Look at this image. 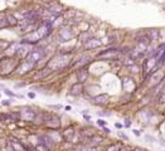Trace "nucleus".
I'll return each mask as SVG.
<instances>
[{"instance_id":"2","label":"nucleus","mask_w":165,"mask_h":151,"mask_svg":"<svg viewBox=\"0 0 165 151\" xmlns=\"http://www.w3.org/2000/svg\"><path fill=\"white\" fill-rule=\"evenodd\" d=\"M19 115H20V118H23V120H25V121H32V120H34V117H35L34 111H33L32 108H29V107H24L23 110H20Z\"/></svg>"},{"instance_id":"9","label":"nucleus","mask_w":165,"mask_h":151,"mask_svg":"<svg viewBox=\"0 0 165 151\" xmlns=\"http://www.w3.org/2000/svg\"><path fill=\"white\" fill-rule=\"evenodd\" d=\"M164 62H165V50H164L162 55L160 57V62H159V64H161V63H164Z\"/></svg>"},{"instance_id":"18","label":"nucleus","mask_w":165,"mask_h":151,"mask_svg":"<svg viewBox=\"0 0 165 151\" xmlns=\"http://www.w3.org/2000/svg\"><path fill=\"white\" fill-rule=\"evenodd\" d=\"M121 151H126V148H121Z\"/></svg>"},{"instance_id":"12","label":"nucleus","mask_w":165,"mask_h":151,"mask_svg":"<svg viewBox=\"0 0 165 151\" xmlns=\"http://www.w3.org/2000/svg\"><path fill=\"white\" fill-rule=\"evenodd\" d=\"M5 93H7L8 96H12V97H15V95H14L13 92H10V91H8V90H5Z\"/></svg>"},{"instance_id":"1","label":"nucleus","mask_w":165,"mask_h":151,"mask_svg":"<svg viewBox=\"0 0 165 151\" xmlns=\"http://www.w3.org/2000/svg\"><path fill=\"white\" fill-rule=\"evenodd\" d=\"M43 55H44L43 49L30 50V52L27 54V57H25V62H28V63H30V64H34V63H37L38 60H40V59L43 58Z\"/></svg>"},{"instance_id":"14","label":"nucleus","mask_w":165,"mask_h":151,"mask_svg":"<svg viewBox=\"0 0 165 151\" xmlns=\"http://www.w3.org/2000/svg\"><path fill=\"white\" fill-rule=\"evenodd\" d=\"M97 122H98V125H100V126H105V121H102V120H98Z\"/></svg>"},{"instance_id":"7","label":"nucleus","mask_w":165,"mask_h":151,"mask_svg":"<svg viewBox=\"0 0 165 151\" xmlns=\"http://www.w3.org/2000/svg\"><path fill=\"white\" fill-rule=\"evenodd\" d=\"M107 101H108V96L107 95H100V96H96L95 98H93V102L96 103V105H105V103H107Z\"/></svg>"},{"instance_id":"5","label":"nucleus","mask_w":165,"mask_h":151,"mask_svg":"<svg viewBox=\"0 0 165 151\" xmlns=\"http://www.w3.org/2000/svg\"><path fill=\"white\" fill-rule=\"evenodd\" d=\"M82 91H83V86H82L81 82H78V83H76V85L72 86V88H71V95H72V96H79V95L82 93Z\"/></svg>"},{"instance_id":"11","label":"nucleus","mask_w":165,"mask_h":151,"mask_svg":"<svg viewBox=\"0 0 165 151\" xmlns=\"http://www.w3.org/2000/svg\"><path fill=\"white\" fill-rule=\"evenodd\" d=\"M12 103V101H9V100H7V101H3L2 102V105H4V106H9Z\"/></svg>"},{"instance_id":"8","label":"nucleus","mask_w":165,"mask_h":151,"mask_svg":"<svg viewBox=\"0 0 165 151\" xmlns=\"http://www.w3.org/2000/svg\"><path fill=\"white\" fill-rule=\"evenodd\" d=\"M147 37H149V39H151V40H156V39L159 38V30H156V29H150V30L147 32Z\"/></svg>"},{"instance_id":"3","label":"nucleus","mask_w":165,"mask_h":151,"mask_svg":"<svg viewBox=\"0 0 165 151\" xmlns=\"http://www.w3.org/2000/svg\"><path fill=\"white\" fill-rule=\"evenodd\" d=\"M101 44H102V42H101V40L95 39V38H91V39H88V40L86 42L85 48H86V49H95V48L100 47Z\"/></svg>"},{"instance_id":"6","label":"nucleus","mask_w":165,"mask_h":151,"mask_svg":"<svg viewBox=\"0 0 165 151\" xmlns=\"http://www.w3.org/2000/svg\"><path fill=\"white\" fill-rule=\"evenodd\" d=\"M59 37H61L62 42H66V40H69L73 37V34L69 29H62V30H59Z\"/></svg>"},{"instance_id":"13","label":"nucleus","mask_w":165,"mask_h":151,"mask_svg":"<svg viewBox=\"0 0 165 151\" xmlns=\"http://www.w3.org/2000/svg\"><path fill=\"white\" fill-rule=\"evenodd\" d=\"M28 97H30V98H34V97H35V93H34V92H29V93H28Z\"/></svg>"},{"instance_id":"15","label":"nucleus","mask_w":165,"mask_h":151,"mask_svg":"<svg viewBox=\"0 0 165 151\" xmlns=\"http://www.w3.org/2000/svg\"><path fill=\"white\" fill-rule=\"evenodd\" d=\"M130 125H131V122H130L129 120H126V122H125V126H127V127H129Z\"/></svg>"},{"instance_id":"17","label":"nucleus","mask_w":165,"mask_h":151,"mask_svg":"<svg viewBox=\"0 0 165 151\" xmlns=\"http://www.w3.org/2000/svg\"><path fill=\"white\" fill-rule=\"evenodd\" d=\"M135 151H145V150H144V148H136Z\"/></svg>"},{"instance_id":"16","label":"nucleus","mask_w":165,"mask_h":151,"mask_svg":"<svg viewBox=\"0 0 165 151\" xmlns=\"http://www.w3.org/2000/svg\"><path fill=\"white\" fill-rule=\"evenodd\" d=\"M134 133H135L136 136H140V131H137V130H135V131H134Z\"/></svg>"},{"instance_id":"10","label":"nucleus","mask_w":165,"mask_h":151,"mask_svg":"<svg viewBox=\"0 0 165 151\" xmlns=\"http://www.w3.org/2000/svg\"><path fill=\"white\" fill-rule=\"evenodd\" d=\"M37 148H38V150H39V151H47V147H45V146H44V145H42V146H40V145H39V146H38V147H37Z\"/></svg>"},{"instance_id":"4","label":"nucleus","mask_w":165,"mask_h":151,"mask_svg":"<svg viewBox=\"0 0 165 151\" xmlns=\"http://www.w3.org/2000/svg\"><path fill=\"white\" fill-rule=\"evenodd\" d=\"M87 77H88V72H87L86 68H81V69L77 70V80H78L81 83L85 82V81L87 80Z\"/></svg>"}]
</instances>
